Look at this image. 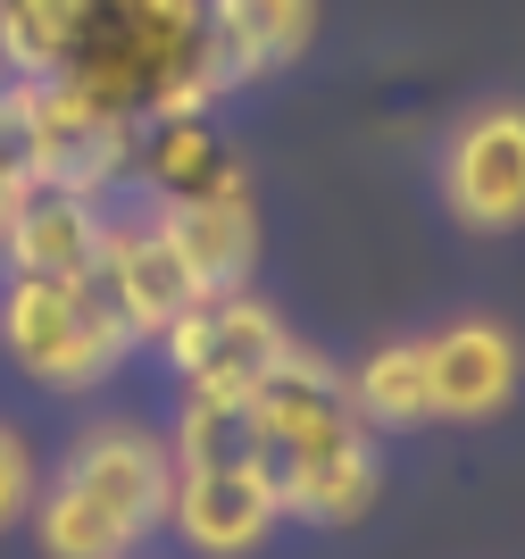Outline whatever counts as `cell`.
I'll return each instance as SVG.
<instances>
[{
	"label": "cell",
	"instance_id": "obj_1",
	"mask_svg": "<svg viewBox=\"0 0 525 559\" xmlns=\"http://www.w3.org/2000/svg\"><path fill=\"white\" fill-rule=\"evenodd\" d=\"M259 418V467H267L284 518L300 526H359L384 492V460H375V426L350 409V376L325 350L293 343L267 376L251 384Z\"/></svg>",
	"mask_w": 525,
	"mask_h": 559
},
{
	"label": "cell",
	"instance_id": "obj_2",
	"mask_svg": "<svg viewBox=\"0 0 525 559\" xmlns=\"http://www.w3.org/2000/svg\"><path fill=\"white\" fill-rule=\"evenodd\" d=\"M176 501V451L151 418H92L68 435L34 485V543L43 559H142Z\"/></svg>",
	"mask_w": 525,
	"mask_h": 559
},
{
	"label": "cell",
	"instance_id": "obj_3",
	"mask_svg": "<svg viewBox=\"0 0 525 559\" xmlns=\"http://www.w3.org/2000/svg\"><path fill=\"white\" fill-rule=\"evenodd\" d=\"M50 84L134 117V126L142 117H208L226 100L208 75V0H75Z\"/></svg>",
	"mask_w": 525,
	"mask_h": 559
},
{
	"label": "cell",
	"instance_id": "obj_4",
	"mask_svg": "<svg viewBox=\"0 0 525 559\" xmlns=\"http://www.w3.org/2000/svg\"><path fill=\"white\" fill-rule=\"evenodd\" d=\"M0 350L43 393H100L142 343L92 276H0Z\"/></svg>",
	"mask_w": 525,
	"mask_h": 559
},
{
	"label": "cell",
	"instance_id": "obj_5",
	"mask_svg": "<svg viewBox=\"0 0 525 559\" xmlns=\"http://www.w3.org/2000/svg\"><path fill=\"white\" fill-rule=\"evenodd\" d=\"M434 192L467 234L525 226V93L476 100L434 151Z\"/></svg>",
	"mask_w": 525,
	"mask_h": 559
},
{
	"label": "cell",
	"instance_id": "obj_6",
	"mask_svg": "<svg viewBox=\"0 0 525 559\" xmlns=\"http://www.w3.org/2000/svg\"><path fill=\"white\" fill-rule=\"evenodd\" d=\"M293 343H300V334L284 326V309H267L251 284H242V293H201V301L159 334V359L176 368L183 393H234V401H251V384Z\"/></svg>",
	"mask_w": 525,
	"mask_h": 559
},
{
	"label": "cell",
	"instance_id": "obj_7",
	"mask_svg": "<svg viewBox=\"0 0 525 559\" xmlns=\"http://www.w3.org/2000/svg\"><path fill=\"white\" fill-rule=\"evenodd\" d=\"M92 284L109 293V309L134 326V343L151 350L183 309L201 301V276L183 267V251L167 242V226L151 217V201L117 192L109 217H100V259H92Z\"/></svg>",
	"mask_w": 525,
	"mask_h": 559
},
{
	"label": "cell",
	"instance_id": "obj_8",
	"mask_svg": "<svg viewBox=\"0 0 525 559\" xmlns=\"http://www.w3.org/2000/svg\"><path fill=\"white\" fill-rule=\"evenodd\" d=\"M25 134H34V176L50 185H75L92 201H117L126 192V167H134V117L100 109V100L50 84V75H25Z\"/></svg>",
	"mask_w": 525,
	"mask_h": 559
},
{
	"label": "cell",
	"instance_id": "obj_9",
	"mask_svg": "<svg viewBox=\"0 0 525 559\" xmlns=\"http://www.w3.org/2000/svg\"><path fill=\"white\" fill-rule=\"evenodd\" d=\"M284 501H275L267 467H176V501H167V535L192 559H251L275 543Z\"/></svg>",
	"mask_w": 525,
	"mask_h": 559
},
{
	"label": "cell",
	"instance_id": "obj_10",
	"mask_svg": "<svg viewBox=\"0 0 525 559\" xmlns=\"http://www.w3.org/2000/svg\"><path fill=\"white\" fill-rule=\"evenodd\" d=\"M525 384V343L501 318H451L426 334V401L451 426H484L501 418Z\"/></svg>",
	"mask_w": 525,
	"mask_h": 559
},
{
	"label": "cell",
	"instance_id": "obj_11",
	"mask_svg": "<svg viewBox=\"0 0 525 559\" xmlns=\"http://www.w3.org/2000/svg\"><path fill=\"white\" fill-rule=\"evenodd\" d=\"M100 217H109V201L34 176L25 201L9 210V226H0V276H59V284L92 276V259H100Z\"/></svg>",
	"mask_w": 525,
	"mask_h": 559
},
{
	"label": "cell",
	"instance_id": "obj_12",
	"mask_svg": "<svg viewBox=\"0 0 525 559\" xmlns=\"http://www.w3.org/2000/svg\"><path fill=\"white\" fill-rule=\"evenodd\" d=\"M242 185H251V167L217 134V117H142L134 126V167H126L134 201H208V192Z\"/></svg>",
	"mask_w": 525,
	"mask_h": 559
},
{
	"label": "cell",
	"instance_id": "obj_13",
	"mask_svg": "<svg viewBox=\"0 0 525 559\" xmlns=\"http://www.w3.org/2000/svg\"><path fill=\"white\" fill-rule=\"evenodd\" d=\"M309 43H318V0H208V75H217V93H242V84L300 68Z\"/></svg>",
	"mask_w": 525,
	"mask_h": 559
},
{
	"label": "cell",
	"instance_id": "obj_14",
	"mask_svg": "<svg viewBox=\"0 0 525 559\" xmlns=\"http://www.w3.org/2000/svg\"><path fill=\"white\" fill-rule=\"evenodd\" d=\"M151 217L167 226V242L183 251V267L201 276V293H242L259 267V201L242 192H208V201H151Z\"/></svg>",
	"mask_w": 525,
	"mask_h": 559
},
{
	"label": "cell",
	"instance_id": "obj_15",
	"mask_svg": "<svg viewBox=\"0 0 525 559\" xmlns=\"http://www.w3.org/2000/svg\"><path fill=\"white\" fill-rule=\"evenodd\" d=\"M350 376V409H359L375 435L384 426H426L434 418V401H426V334H392V343H375Z\"/></svg>",
	"mask_w": 525,
	"mask_h": 559
},
{
	"label": "cell",
	"instance_id": "obj_16",
	"mask_svg": "<svg viewBox=\"0 0 525 559\" xmlns=\"http://www.w3.org/2000/svg\"><path fill=\"white\" fill-rule=\"evenodd\" d=\"M176 467H259V418L234 393H183L167 418Z\"/></svg>",
	"mask_w": 525,
	"mask_h": 559
},
{
	"label": "cell",
	"instance_id": "obj_17",
	"mask_svg": "<svg viewBox=\"0 0 525 559\" xmlns=\"http://www.w3.org/2000/svg\"><path fill=\"white\" fill-rule=\"evenodd\" d=\"M75 0H0V68L9 75H59Z\"/></svg>",
	"mask_w": 525,
	"mask_h": 559
},
{
	"label": "cell",
	"instance_id": "obj_18",
	"mask_svg": "<svg viewBox=\"0 0 525 559\" xmlns=\"http://www.w3.org/2000/svg\"><path fill=\"white\" fill-rule=\"evenodd\" d=\"M34 185V134H25V75L0 68V226Z\"/></svg>",
	"mask_w": 525,
	"mask_h": 559
},
{
	"label": "cell",
	"instance_id": "obj_19",
	"mask_svg": "<svg viewBox=\"0 0 525 559\" xmlns=\"http://www.w3.org/2000/svg\"><path fill=\"white\" fill-rule=\"evenodd\" d=\"M34 485H43V467H34V443H25L17 426L0 418V535L34 510Z\"/></svg>",
	"mask_w": 525,
	"mask_h": 559
}]
</instances>
